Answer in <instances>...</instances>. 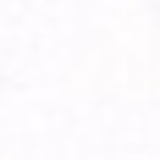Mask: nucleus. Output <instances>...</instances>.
<instances>
[]
</instances>
